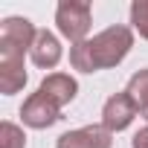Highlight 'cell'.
<instances>
[{"label":"cell","instance_id":"1","mask_svg":"<svg viewBox=\"0 0 148 148\" xmlns=\"http://www.w3.org/2000/svg\"><path fill=\"white\" fill-rule=\"evenodd\" d=\"M134 47V29L125 23H113L93 38L70 47V67L79 73H99L122 64Z\"/></svg>","mask_w":148,"mask_h":148},{"label":"cell","instance_id":"2","mask_svg":"<svg viewBox=\"0 0 148 148\" xmlns=\"http://www.w3.org/2000/svg\"><path fill=\"white\" fill-rule=\"evenodd\" d=\"M55 26H58V35L67 38L70 44L87 41L93 26V6L87 0H61L55 6Z\"/></svg>","mask_w":148,"mask_h":148},{"label":"cell","instance_id":"3","mask_svg":"<svg viewBox=\"0 0 148 148\" xmlns=\"http://www.w3.org/2000/svg\"><path fill=\"white\" fill-rule=\"evenodd\" d=\"M61 119V108H55L44 93H29L21 105V122L32 131H47Z\"/></svg>","mask_w":148,"mask_h":148},{"label":"cell","instance_id":"4","mask_svg":"<svg viewBox=\"0 0 148 148\" xmlns=\"http://www.w3.org/2000/svg\"><path fill=\"white\" fill-rule=\"evenodd\" d=\"M136 113H139L136 102L131 99L128 90H122V93L108 96V102L102 105V125H105L110 134H119V131L131 128V122L136 119Z\"/></svg>","mask_w":148,"mask_h":148},{"label":"cell","instance_id":"5","mask_svg":"<svg viewBox=\"0 0 148 148\" xmlns=\"http://www.w3.org/2000/svg\"><path fill=\"white\" fill-rule=\"evenodd\" d=\"M110 145L113 134L105 125H82L55 139V148H110Z\"/></svg>","mask_w":148,"mask_h":148},{"label":"cell","instance_id":"6","mask_svg":"<svg viewBox=\"0 0 148 148\" xmlns=\"http://www.w3.org/2000/svg\"><path fill=\"white\" fill-rule=\"evenodd\" d=\"M38 38V29L29 18H21V15H12V18H3L0 21V44L3 47H15L21 52H29L32 44Z\"/></svg>","mask_w":148,"mask_h":148},{"label":"cell","instance_id":"7","mask_svg":"<svg viewBox=\"0 0 148 148\" xmlns=\"http://www.w3.org/2000/svg\"><path fill=\"white\" fill-rule=\"evenodd\" d=\"M38 93H44L55 108H67L79 96V82L73 79L70 73H49V76H44Z\"/></svg>","mask_w":148,"mask_h":148},{"label":"cell","instance_id":"8","mask_svg":"<svg viewBox=\"0 0 148 148\" xmlns=\"http://www.w3.org/2000/svg\"><path fill=\"white\" fill-rule=\"evenodd\" d=\"M29 58H32V64L41 67V70L58 67V61L64 58L61 41H58L49 29H38V38H35V44H32V49H29Z\"/></svg>","mask_w":148,"mask_h":148},{"label":"cell","instance_id":"9","mask_svg":"<svg viewBox=\"0 0 148 148\" xmlns=\"http://www.w3.org/2000/svg\"><path fill=\"white\" fill-rule=\"evenodd\" d=\"M128 93H131V99L136 102L139 113L148 119V67L136 70L134 76L128 79Z\"/></svg>","mask_w":148,"mask_h":148},{"label":"cell","instance_id":"10","mask_svg":"<svg viewBox=\"0 0 148 148\" xmlns=\"http://www.w3.org/2000/svg\"><path fill=\"white\" fill-rule=\"evenodd\" d=\"M26 70H0V93L3 96H15L26 87Z\"/></svg>","mask_w":148,"mask_h":148},{"label":"cell","instance_id":"11","mask_svg":"<svg viewBox=\"0 0 148 148\" xmlns=\"http://www.w3.org/2000/svg\"><path fill=\"white\" fill-rule=\"evenodd\" d=\"M0 148H26V134L15 122H0Z\"/></svg>","mask_w":148,"mask_h":148},{"label":"cell","instance_id":"12","mask_svg":"<svg viewBox=\"0 0 148 148\" xmlns=\"http://www.w3.org/2000/svg\"><path fill=\"white\" fill-rule=\"evenodd\" d=\"M131 29L148 41V0H134L131 3Z\"/></svg>","mask_w":148,"mask_h":148},{"label":"cell","instance_id":"13","mask_svg":"<svg viewBox=\"0 0 148 148\" xmlns=\"http://www.w3.org/2000/svg\"><path fill=\"white\" fill-rule=\"evenodd\" d=\"M131 148H148V125H145V128H139V131L134 134Z\"/></svg>","mask_w":148,"mask_h":148}]
</instances>
